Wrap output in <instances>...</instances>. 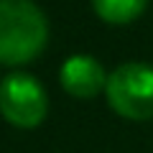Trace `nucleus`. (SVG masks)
Returning a JSON list of instances; mask_svg holds the SVG:
<instances>
[{"mask_svg": "<svg viewBox=\"0 0 153 153\" xmlns=\"http://www.w3.org/2000/svg\"><path fill=\"white\" fill-rule=\"evenodd\" d=\"M49 112V97L36 76L16 71L0 82V115L10 125L31 130L44 123Z\"/></svg>", "mask_w": 153, "mask_h": 153, "instance_id": "7ed1b4c3", "label": "nucleus"}, {"mask_svg": "<svg viewBox=\"0 0 153 153\" xmlns=\"http://www.w3.org/2000/svg\"><path fill=\"white\" fill-rule=\"evenodd\" d=\"M59 82L64 92H69L76 100H89L105 92L107 87V71L94 56L87 54H74L61 64Z\"/></svg>", "mask_w": 153, "mask_h": 153, "instance_id": "20e7f679", "label": "nucleus"}, {"mask_svg": "<svg viewBox=\"0 0 153 153\" xmlns=\"http://www.w3.org/2000/svg\"><path fill=\"white\" fill-rule=\"evenodd\" d=\"M148 0H92V8L105 23L125 26L143 16Z\"/></svg>", "mask_w": 153, "mask_h": 153, "instance_id": "39448f33", "label": "nucleus"}, {"mask_svg": "<svg viewBox=\"0 0 153 153\" xmlns=\"http://www.w3.org/2000/svg\"><path fill=\"white\" fill-rule=\"evenodd\" d=\"M107 105L125 120H151L153 117V66L143 61L120 64L107 76L105 87Z\"/></svg>", "mask_w": 153, "mask_h": 153, "instance_id": "f03ea898", "label": "nucleus"}, {"mask_svg": "<svg viewBox=\"0 0 153 153\" xmlns=\"http://www.w3.org/2000/svg\"><path fill=\"white\" fill-rule=\"evenodd\" d=\"M0 82H3V79H0Z\"/></svg>", "mask_w": 153, "mask_h": 153, "instance_id": "423d86ee", "label": "nucleus"}, {"mask_svg": "<svg viewBox=\"0 0 153 153\" xmlns=\"http://www.w3.org/2000/svg\"><path fill=\"white\" fill-rule=\"evenodd\" d=\"M49 44V21L33 0H0V66L36 61Z\"/></svg>", "mask_w": 153, "mask_h": 153, "instance_id": "f257e3e1", "label": "nucleus"}]
</instances>
